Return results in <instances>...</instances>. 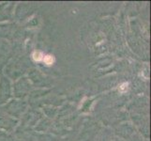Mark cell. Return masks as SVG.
<instances>
[{"mask_svg": "<svg viewBox=\"0 0 151 141\" xmlns=\"http://www.w3.org/2000/svg\"><path fill=\"white\" fill-rule=\"evenodd\" d=\"M32 57H33V59L35 61H41L43 59V54H42V52H40V51H34L33 52V54H32Z\"/></svg>", "mask_w": 151, "mask_h": 141, "instance_id": "6da1fadb", "label": "cell"}, {"mask_svg": "<svg viewBox=\"0 0 151 141\" xmlns=\"http://www.w3.org/2000/svg\"><path fill=\"white\" fill-rule=\"evenodd\" d=\"M43 61H44V63L46 65H52V64H54V62H55V57L53 56H51V55H47V56H45L43 57Z\"/></svg>", "mask_w": 151, "mask_h": 141, "instance_id": "7a4b0ae2", "label": "cell"}, {"mask_svg": "<svg viewBox=\"0 0 151 141\" xmlns=\"http://www.w3.org/2000/svg\"><path fill=\"white\" fill-rule=\"evenodd\" d=\"M128 86H129V84L128 83H123L122 85H120V87H119V91L120 92H125L127 90H128Z\"/></svg>", "mask_w": 151, "mask_h": 141, "instance_id": "3957f363", "label": "cell"}]
</instances>
